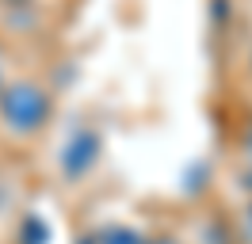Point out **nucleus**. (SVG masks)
Wrapping results in <instances>:
<instances>
[{
  "label": "nucleus",
  "instance_id": "nucleus-2",
  "mask_svg": "<svg viewBox=\"0 0 252 244\" xmlns=\"http://www.w3.org/2000/svg\"><path fill=\"white\" fill-rule=\"evenodd\" d=\"M95 156H99V137L88 134V130H80V134H73V141H69L65 152H62V172L69 180H80V176H88V168L95 164Z\"/></svg>",
  "mask_w": 252,
  "mask_h": 244
},
{
  "label": "nucleus",
  "instance_id": "nucleus-4",
  "mask_svg": "<svg viewBox=\"0 0 252 244\" xmlns=\"http://www.w3.org/2000/svg\"><path fill=\"white\" fill-rule=\"evenodd\" d=\"M46 237H50V229L38 221V217H31L27 221V244H46Z\"/></svg>",
  "mask_w": 252,
  "mask_h": 244
},
{
  "label": "nucleus",
  "instance_id": "nucleus-1",
  "mask_svg": "<svg viewBox=\"0 0 252 244\" xmlns=\"http://www.w3.org/2000/svg\"><path fill=\"white\" fill-rule=\"evenodd\" d=\"M0 111H4V122H8L16 134H31V130H38V126L46 122L50 99L38 88H31V84H19V88H12L4 95Z\"/></svg>",
  "mask_w": 252,
  "mask_h": 244
},
{
  "label": "nucleus",
  "instance_id": "nucleus-5",
  "mask_svg": "<svg viewBox=\"0 0 252 244\" xmlns=\"http://www.w3.org/2000/svg\"><path fill=\"white\" fill-rule=\"evenodd\" d=\"M157 244H176V241H157Z\"/></svg>",
  "mask_w": 252,
  "mask_h": 244
},
{
  "label": "nucleus",
  "instance_id": "nucleus-3",
  "mask_svg": "<svg viewBox=\"0 0 252 244\" xmlns=\"http://www.w3.org/2000/svg\"><path fill=\"white\" fill-rule=\"evenodd\" d=\"M95 244H142V237L134 233V229H126V225H111L99 233V241Z\"/></svg>",
  "mask_w": 252,
  "mask_h": 244
},
{
  "label": "nucleus",
  "instance_id": "nucleus-6",
  "mask_svg": "<svg viewBox=\"0 0 252 244\" xmlns=\"http://www.w3.org/2000/svg\"><path fill=\"white\" fill-rule=\"evenodd\" d=\"M80 244H95V241H80Z\"/></svg>",
  "mask_w": 252,
  "mask_h": 244
}]
</instances>
